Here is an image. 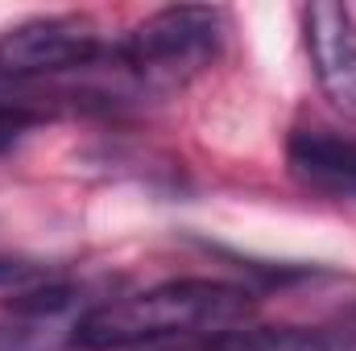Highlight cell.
<instances>
[{
    "mask_svg": "<svg viewBox=\"0 0 356 351\" xmlns=\"http://www.w3.org/2000/svg\"><path fill=\"white\" fill-rule=\"evenodd\" d=\"M286 162L302 186L332 198H356V137L336 128H294L286 141Z\"/></svg>",
    "mask_w": 356,
    "mask_h": 351,
    "instance_id": "5",
    "label": "cell"
},
{
    "mask_svg": "<svg viewBox=\"0 0 356 351\" xmlns=\"http://www.w3.org/2000/svg\"><path fill=\"white\" fill-rule=\"evenodd\" d=\"M307 21V50L323 95L336 112L356 120V17L344 4H311L302 12Z\"/></svg>",
    "mask_w": 356,
    "mask_h": 351,
    "instance_id": "4",
    "label": "cell"
},
{
    "mask_svg": "<svg viewBox=\"0 0 356 351\" xmlns=\"http://www.w3.org/2000/svg\"><path fill=\"white\" fill-rule=\"evenodd\" d=\"M245 285L182 277L145 293L104 302L75 323V348L83 351H199L203 339L228 331L253 314Z\"/></svg>",
    "mask_w": 356,
    "mask_h": 351,
    "instance_id": "1",
    "label": "cell"
},
{
    "mask_svg": "<svg viewBox=\"0 0 356 351\" xmlns=\"http://www.w3.org/2000/svg\"><path fill=\"white\" fill-rule=\"evenodd\" d=\"M224 42V12L207 4H170L133 25L108 46V62L149 87H178L195 79Z\"/></svg>",
    "mask_w": 356,
    "mask_h": 351,
    "instance_id": "2",
    "label": "cell"
},
{
    "mask_svg": "<svg viewBox=\"0 0 356 351\" xmlns=\"http://www.w3.org/2000/svg\"><path fill=\"white\" fill-rule=\"evenodd\" d=\"M104 58L108 46L88 17H33L0 33V75L13 83L88 71Z\"/></svg>",
    "mask_w": 356,
    "mask_h": 351,
    "instance_id": "3",
    "label": "cell"
},
{
    "mask_svg": "<svg viewBox=\"0 0 356 351\" xmlns=\"http://www.w3.org/2000/svg\"><path fill=\"white\" fill-rule=\"evenodd\" d=\"M38 277H42V273H38L33 264L0 257V285H29V281H38Z\"/></svg>",
    "mask_w": 356,
    "mask_h": 351,
    "instance_id": "7",
    "label": "cell"
},
{
    "mask_svg": "<svg viewBox=\"0 0 356 351\" xmlns=\"http://www.w3.org/2000/svg\"><path fill=\"white\" fill-rule=\"evenodd\" d=\"M199 351H356V327H253L236 323Z\"/></svg>",
    "mask_w": 356,
    "mask_h": 351,
    "instance_id": "6",
    "label": "cell"
}]
</instances>
